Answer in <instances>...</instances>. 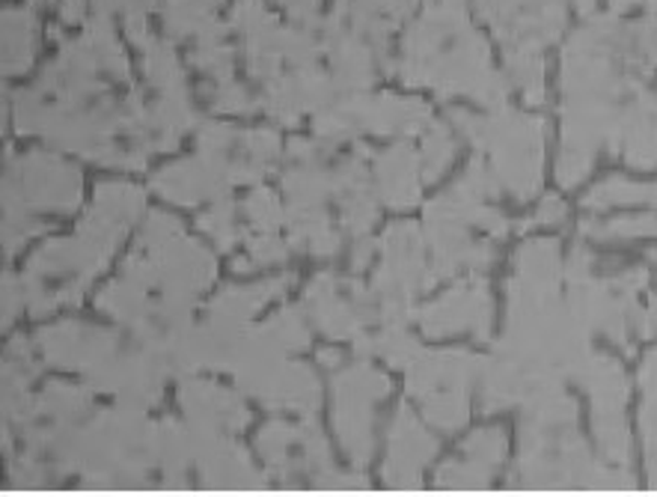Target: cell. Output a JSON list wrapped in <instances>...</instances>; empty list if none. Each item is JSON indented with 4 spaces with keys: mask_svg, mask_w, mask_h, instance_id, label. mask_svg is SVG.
Masks as SVG:
<instances>
[{
    "mask_svg": "<svg viewBox=\"0 0 657 497\" xmlns=\"http://www.w3.org/2000/svg\"><path fill=\"white\" fill-rule=\"evenodd\" d=\"M33 31H36V19L31 12H7V19H3V66H7V72H24L31 66Z\"/></svg>",
    "mask_w": 657,
    "mask_h": 497,
    "instance_id": "1",
    "label": "cell"
},
{
    "mask_svg": "<svg viewBox=\"0 0 657 497\" xmlns=\"http://www.w3.org/2000/svg\"><path fill=\"white\" fill-rule=\"evenodd\" d=\"M381 185L387 191L393 203L408 206L414 203V191H417V179H414V156L408 149H393L381 158Z\"/></svg>",
    "mask_w": 657,
    "mask_h": 497,
    "instance_id": "2",
    "label": "cell"
},
{
    "mask_svg": "<svg viewBox=\"0 0 657 497\" xmlns=\"http://www.w3.org/2000/svg\"><path fill=\"white\" fill-rule=\"evenodd\" d=\"M589 206H616V203H657L655 185H634L625 179H610L601 188H596L589 200Z\"/></svg>",
    "mask_w": 657,
    "mask_h": 497,
    "instance_id": "3",
    "label": "cell"
},
{
    "mask_svg": "<svg viewBox=\"0 0 657 497\" xmlns=\"http://www.w3.org/2000/svg\"><path fill=\"white\" fill-rule=\"evenodd\" d=\"M452 153H455V146H452L450 135H446V128H434L426 146H422V165H426V177H438L443 167L450 165Z\"/></svg>",
    "mask_w": 657,
    "mask_h": 497,
    "instance_id": "4",
    "label": "cell"
},
{
    "mask_svg": "<svg viewBox=\"0 0 657 497\" xmlns=\"http://www.w3.org/2000/svg\"><path fill=\"white\" fill-rule=\"evenodd\" d=\"M83 15V3H78V0H72L66 10H63V21H78Z\"/></svg>",
    "mask_w": 657,
    "mask_h": 497,
    "instance_id": "5",
    "label": "cell"
},
{
    "mask_svg": "<svg viewBox=\"0 0 657 497\" xmlns=\"http://www.w3.org/2000/svg\"><path fill=\"white\" fill-rule=\"evenodd\" d=\"M200 3H215V0H200Z\"/></svg>",
    "mask_w": 657,
    "mask_h": 497,
    "instance_id": "6",
    "label": "cell"
}]
</instances>
